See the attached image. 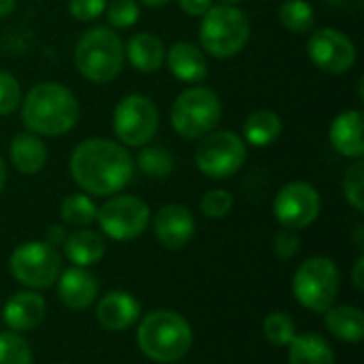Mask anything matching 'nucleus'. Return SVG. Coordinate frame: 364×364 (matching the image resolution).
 Returning a JSON list of instances; mask_svg holds the SVG:
<instances>
[{
	"instance_id": "nucleus-9",
	"label": "nucleus",
	"mask_w": 364,
	"mask_h": 364,
	"mask_svg": "<svg viewBox=\"0 0 364 364\" xmlns=\"http://www.w3.org/2000/svg\"><path fill=\"white\" fill-rule=\"evenodd\" d=\"M9 264H11L13 277L19 284L34 288V290L51 288L58 282V275L62 269L58 250L41 241H30V243L15 247Z\"/></svg>"
},
{
	"instance_id": "nucleus-39",
	"label": "nucleus",
	"mask_w": 364,
	"mask_h": 364,
	"mask_svg": "<svg viewBox=\"0 0 364 364\" xmlns=\"http://www.w3.org/2000/svg\"><path fill=\"white\" fill-rule=\"evenodd\" d=\"M363 269H364V258L360 256V258L356 260V267H354V286H356L358 290H363V288H364Z\"/></svg>"
},
{
	"instance_id": "nucleus-18",
	"label": "nucleus",
	"mask_w": 364,
	"mask_h": 364,
	"mask_svg": "<svg viewBox=\"0 0 364 364\" xmlns=\"http://www.w3.org/2000/svg\"><path fill=\"white\" fill-rule=\"evenodd\" d=\"M331 143L333 147L346 156V158H354L360 160L364 154V141H363V113L356 109L343 111L339 113L333 124H331Z\"/></svg>"
},
{
	"instance_id": "nucleus-17",
	"label": "nucleus",
	"mask_w": 364,
	"mask_h": 364,
	"mask_svg": "<svg viewBox=\"0 0 364 364\" xmlns=\"http://www.w3.org/2000/svg\"><path fill=\"white\" fill-rule=\"evenodd\" d=\"M58 294L66 307L85 309L98 296V282L83 267H70L58 279Z\"/></svg>"
},
{
	"instance_id": "nucleus-27",
	"label": "nucleus",
	"mask_w": 364,
	"mask_h": 364,
	"mask_svg": "<svg viewBox=\"0 0 364 364\" xmlns=\"http://www.w3.org/2000/svg\"><path fill=\"white\" fill-rule=\"evenodd\" d=\"M96 205L87 194H68L62 200L60 215L70 226H87L96 220Z\"/></svg>"
},
{
	"instance_id": "nucleus-21",
	"label": "nucleus",
	"mask_w": 364,
	"mask_h": 364,
	"mask_svg": "<svg viewBox=\"0 0 364 364\" xmlns=\"http://www.w3.org/2000/svg\"><path fill=\"white\" fill-rule=\"evenodd\" d=\"M11 162L19 173L34 175L47 162V147L36 134L19 132L11 141Z\"/></svg>"
},
{
	"instance_id": "nucleus-23",
	"label": "nucleus",
	"mask_w": 364,
	"mask_h": 364,
	"mask_svg": "<svg viewBox=\"0 0 364 364\" xmlns=\"http://www.w3.org/2000/svg\"><path fill=\"white\" fill-rule=\"evenodd\" d=\"M288 363L290 364H335V354L328 341L316 333L294 335L288 343Z\"/></svg>"
},
{
	"instance_id": "nucleus-38",
	"label": "nucleus",
	"mask_w": 364,
	"mask_h": 364,
	"mask_svg": "<svg viewBox=\"0 0 364 364\" xmlns=\"http://www.w3.org/2000/svg\"><path fill=\"white\" fill-rule=\"evenodd\" d=\"M66 237H68V235L64 232L62 226H51V228L47 230V241H45V243H49L51 247H58V245H64Z\"/></svg>"
},
{
	"instance_id": "nucleus-36",
	"label": "nucleus",
	"mask_w": 364,
	"mask_h": 364,
	"mask_svg": "<svg viewBox=\"0 0 364 364\" xmlns=\"http://www.w3.org/2000/svg\"><path fill=\"white\" fill-rule=\"evenodd\" d=\"M299 250H301V239L294 230L286 228L275 237V254L279 258H292L299 254Z\"/></svg>"
},
{
	"instance_id": "nucleus-20",
	"label": "nucleus",
	"mask_w": 364,
	"mask_h": 364,
	"mask_svg": "<svg viewBox=\"0 0 364 364\" xmlns=\"http://www.w3.org/2000/svg\"><path fill=\"white\" fill-rule=\"evenodd\" d=\"M124 55H128L130 64L139 73H156L166 58V49H164V43L156 34L139 32L128 38Z\"/></svg>"
},
{
	"instance_id": "nucleus-12",
	"label": "nucleus",
	"mask_w": 364,
	"mask_h": 364,
	"mask_svg": "<svg viewBox=\"0 0 364 364\" xmlns=\"http://www.w3.org/2000/svg\"><path fill=\"white\" fill-rule=\"evenodd\" d=\"M320 207H322L320 194L311 183L290 181L277 192L273 203V213L284 228L301 230L316 222V218L320 215Z\"/></svg>"
},
{
	"instance_id": "nucleus-33",
	"label": "nucleus",
	"mask_w": 364,
	"mask_h": 364,
	"mask_svg": "<svg viewBox=\"0 0 364 364\" xmlns=\"http://www.w3.org/2000/svg\"><path fill=\"white\" fill-rule=\"evenodd\" d=\"M19 105H21L19 81L11 73L0 70V115H11Z\"/></svg>"
},
{
	"instance_id": "nucleus-8",
	"label": "nucleus",
	"mask_w": 364,
	"mask_h": 364,
	"mask_svg": "<svg viewBox=\"0 0 364 364\" xmlns=\"http://www.w3.org/2000/svg\"><path fill=\"white\" fill-rule=\"evenodd\" d=\"M245 158H247L245 141L230 130H218L205 134L194 154L198 171L211 179H226L235 175L245 164Z\"/></svg>"
},
{
	"instance_id": "nucleus-25",
	"label": "nucleus",
	"mask_w": 364,
	"mask_h": 364,
	"mask_svg": "<svg viewBox=\"0 0 364 364\" xmlns=\"http://www.w3.org/2000/svg\"><path fill=\"white\" fill-rule=\"evenodd\" d=\"M282 134V117L271 109H258L247 115L243 124V136L254 147H267Z\"/></svg>"
},
{
	"instance_id": "nucleus-29",
	"label": "nucleus",
	"mask_w": 364,
	"mask_h": 364,
	"mask_svg": "<svg viewBox=\"0 0 364 364\" xmlns=\"http://www.w3.org/2000/svg\"><path fill=\"white\" fill-rule=\"evenodd\" d=\"M262 331H264V337L282 348V346H288L294 335H296V326L292 322V318L288 314H282V311H275V314H269L264 318V324H262Z\"/></svg>"
},
{
	"instance_id": "nucleus-37",
	"label": "nucleus",
	"mask_w": 364,
	"mask_h": 364,
	"mask_svg": "<svg viewBox=\"0 0 364 364\" xmlns=\"http://www.w3.org/2000/svg\"><path fill=\"white\" fill-rule=\"evenodd\" d=\"M181 11L192 15V17H203L211 6H213V0H177Z\"/></svg>"
},
{
	"instance_id": "nucleus-41",
	"label": "nucleus",
	"mask_w": 364,
	"mask_h": 364,
	"mask_svg": "<svg viewBox=\"0 0 364 364\" xmlns=\"http://www.w3.org/2000/svg\"><path fill=\"white\" fill-rule=\"evenodd\" d=\"M15 2H17V0H0V19L13 13V9H15Z\"/></svg>"
},
{
	"instance_id": "nucleus-13",
	"label": "nucleus",
	"mask_w": 364,
	"mask_h": 364,
	"mask_svg": "<svg viewBox=\"0 0 364 364\" xmlns=\"http://www.w3.org/2000/svg\"><path fill=\"white\" fill-rule=\"evenodd\" d=\"M311 62L331 75L348 73L356 62V45L348 34L335 28H320L307 41Z\"/></svg>"
},
{
	"instance_id": "nucleus-26",
	"label": "nucleus",
	"mask_w": 364,
	"mask_h": 364,
	"mask_svg": "<svg viewBox=\"0 0 364 364\" xmlns=\"http://www.w3.org/2000/svg\"><path fill=\"white\" fill-rule=\"evenodd\" d=\"M279 21L290 32H309L316 21V11L307 0H286L279 6Z\"/></svg>"
},
{
	"instance_id": "nucleus-7",
	"label": "nucleus",
	"mask_w": 364,
	"mask_h": 364,
	"mask_svg": "<svg viewBox=\"0 0 364 364\" xmlns=\"http://www.w3.org/2000/svg\"><path fill=\"white\" fill-rule=\"evenodd\" d=\"M339 271L331 258L316 256L305 260L292 279V292L296 301L311 311H326L333 307L339 294Z\"/></svg>"
},
{
	"instance_id": "nucleus-15",
	"label": "nucleus",
	"mask_w": 364,
	"mask_h": 364,
	"mask_svg": "<svg viewBox=\"0 0 364 364\" xmlns=\"http://www.w3.org/2000/svg\"><path fill=\"white\" fill-rule=\"evenodd\" d=\"M139 316H141V305L128 292H109L107 296L100 299L96 307V318L100 326L111 333H122L130 328L139 320Z\"/></svg>"
},
{
	"instance_id": "nucleus-3",
	"label": "nucleus",
	"mask_w": 364,
	"mask_h": 364,
	"mask_svg": "<svg viewBox=\"0 0 364 364\" xmlns=\"http://www.w3.org/2000/svg\"><path fill=\"white\" fill-rule=\"evenodd\" d=\"M136 343L154 363H177L192 348V328L175 311H151L139 324Z\"/></svg>"
},
{
	"instance_id": "nucleus-32",
	"label": "nucleus",
	"mask_w": 364,
	"mask_h": 364,
	"mask_svg": "<svg viewBox=\"0 0 364 364\" xmlns=\"http://www.w3.org/2000/svg\"><path fill=\"white\" fill-rule=\"evenodd\" d=\"M105 13L113 28H130L139 21V2L136 0H111Z\"/></svg>"
},
{
	"instance_id": "nucleus-40",
	"label": "nucleus",
	"mask_w": 364,
	"mask_h": 364,
	"mask_svg": "<svg viewBox=\"0 0 364 364\" xmlns=\"http://www.w3.org/2000/svg\"><path fill=\"white\" fill-rule=\"evenodd\" d=\"M335 6H341V9H358L363 4V0H326Z\"/></svg>"
},
{
	"instance_id": "nucleus-5",
	"label": "nucleus",
	"mask_w": 364,
	"mask_h": 364,
	"mask_svg": "<svg viewBox=\"0 0 364 364\" xmlns=\"http://www.w3.org/2000/svg\"><path fill=\"white\" fill-rule=\"evenodd\" d=\"M198 38L203 49L213 58H232L250 41V19L237 4L211 6L200 21Z\"/></svg>"
},
{
	"instance_id": "nucleus-11",
	"label": "nucleus",
	"mask_w": 364,
	"mask_h": 364,
	"mask_svg": "<svg viewBox=\"0 0 364 364\" xmlns=\"http://www.w3.org/2000/svg\"><path fill=\"white\" fill-rule=\"evenodd\" d=\"M100 230L113 241H132L149 226V207L136 196H113L98 211Z\"/></svg>"
},
{
	"instance_id": "nucleus-14",
	"label": "nucleus",
	"mask_w": 364,
	"mask_h": 364,
	"mask_svg": "<svg viewBox=\"0 0 364 364\" xmlns=\"http://www.w3.org/2000/svg\"><path fill=\"white\" fill-rule=\"evenodd\" d=\"M194 218L183 205H164L154 218V235L166 250H181L194 237Z\"/></svg>"
},
{
	"instance_id": "nucleus-6",
	"label": "nucleus",
	"mask_w": 364,
	"mask_h": 364,
	"mask_svg": "<svg viewBox=\"0 0 364 364\" xmlns=\"http://www.w3.org/2000/svg\"><path fill=\"white\" fill-rule=\"evenodd\" d=\"M222 119V102L209 87L183 90L171 109V126L183 139H203Z\"/></svg>"
},
{
	"instance_id": "nucleus-43",
	"label": "nucleus",
	"mask_w": 364,
	"mask_h": 364,
	"mask_svg": "<svg viewBox=\"0 0 364 364\" xmlns=\"http://www.w3.org/2000/svg\"><path fill=\"white\" fill-rule=\"evenodd\" d=\"M141 4H145V6H164V4H168L171 0H139Z\"/></svg>"
},
{
	"instance_id": "nucleus-22",
	"label": "nucleus",
	"mask_w": 364,
	"mask_h": 364,
	"mask_svg": "<svg viewBox=\"0 0 364 364\" xmlns=\"http://www.w3.org/2000/svg\"><path fill=\"white\" fill-rule=\"evenodd\" d=\"M62 247L66 252V258L75 267H83V269L98 264L105 256V241L98 232L92 230H77L68 235Z\"/></svg>"
},
{
	"instance_id": "nucleus-10",
	"label": "nucleus",
	"mask_w": 364,
	"mask_h": 364,
	"mask_svg": "<svg viewBox=\"0 0 364 364\" xmlns=\"http://www.w3.org/2000/svg\"><path fill=\"white\" fill-rule=\"evenodd\" d=\"M160 115L151 98L143 94H130L119 100L113 113V130L117 139L128 147L147 145L158 132Z\"/></svg>"
},
{
	"instance_id": "nucleus-35",
	"label": "nucleus",
	"mask_w": 364,
	"mask_h": 364,
	"mask_svg": "<svg viewBox=\"0 0 364 364\" xmlns=\"http://www.w3.org/2000/svg\"><path fill=\"white\" fill-rule=\"evenodd\" d=\"M107 9V0H68V11L79 21H94Z\"/></svg>"
},
{
	"instance_id": "nucleus-42",
	"label": "nucleus",
	"mask_w": 364,
	"mask_h": 364,
	"mask_svg": "<svg viewBox=\"0 0 364 364\" xmlns=\"http://www.w3.org/2000/svg\"><path fill=\"white\" fill-rule=\"evenodd\" d=\"M4 183H6V166H4V160H2V156H0V192H2V188H4Z\"/></svg>"
},
{
	"instance_id": "nucleus-45",
	"label": "nucleus",
	"mask_w": 364,
	"mask_h": 364,
	"mask_svg": "<svg viewBox=\"0 0 364 364\" xmlns=\"http://www.w3.org/2000/svg\"><path fill=\"white\" fill-rule=\"evenodd\" d=\"M224 4H239V2H243V0H222Z\"/></svg>"
},
{
	"instance_id": "nucleus-24",
	"label": "nucleus",
	"mask_w": 364,
	"mask_h": 364,
	"mask_svg": "<svg viewBox=\"0 0 364 364\" xmlns=\"http://www.w3.org/2000/svg\"><path fill=\"white\" fill-rule=\"evenodd\" d=\"M326 328L341 341L360 343L364 339V314L358 307H331L324 311Z\"/></svg>"
},
{
	"instance_id": "nucleus-34",
	"label": "nucleus",
	"mask_w": 364,
	"mask_h": 364,
	"mask_svg": "<svg viewBox=\"0 0 364 364\" xmlns=\"http://www.w3.org/2000/svg\"><path fill=\"white\" fill-rule=\"evenodd\" d=\"M232 194L226 192V190H209L203 200H200V209L207 218H213V220H220L224 215L230 213L232 209Z\"/></svg>"
},
{
	"instance_id": "nucleus-16",
	"label": "nucleus",
	"mask_w": 364,
	"mask_h": 364,
	"mask_svg": "<svg viewBox=\"0 0 364 364\" xmlns=\"http://www.w3.org/2000/svg\"><path fill=\"white\" fill-rule=\"evenodd\" d=\"M45 301L36 292H17L13 294L4 309H2V320L13 333H26L36 328L43 318H45Z\"/></svg>"
},
{
	"instance_id": "nucleus-30",
	"label": "nucleus",
	"mask_w": 364,
	"mask_h": 364,
	"mask_svg": "<svg viewBox=\"0 0 364 364\" xmlns=\"http://www.w3.org/2000/svg\"><path fill=\"white\" fill-rule=\"evenodd\" d=\"M0 364H32L28 341L15 333H0Z\"/></svg>"
},
{
	"instance_id": "nucleus-2",
	"label": "nucleus",
	"mask_w": 364,
	"mask_h": 364,
	"mask_svg": "<svg viewBox=\"0 0 364 364\" xmlns=\"http://www.w3.org/2000/svg\"><path fill=\"white\" fill-rule=\"evenodd\" d=\"M21 119L32 134L60 136L75 128L79 119V102L68 87L45 81L26 94Z\"/></svg>"
},
{
	"instance_id": "nucleus-1",
	"label": "nucleus",
	"mask_w": 364,
	"mask_h": 364,
	"mask_svg": "<svg viewBox=\"0 0 364 364\" xmlns=\"http://www.w3.org/2000/svg\"><path fill=\"white\" fill-rule=\"evenodd\" d=\"M70 175L92 196L122 192L134 173V160L124 145L109 139H87L70 154Z\"/></svg>"
},
{
	"instance_id": "nucleus-44",
	"label": "nucleus",
	"mask_w": 364,
	"mask_h": 364,
	"mask_svg": "<svg viewBox=\"0 0 364 364\" xmlns=\"http://www.w3.org/2000/svg\"><path fill=\"white\" fill-rule=\"evenodd\" d=\"M356 243H358V247L363 250V226L356 230Z\"/></svg>"
},
{
	"instance_id": "nucleus-28",
	"label": "nucleus",
	"mask_w": 364,
	"mask_h": 364,
	"mask_svg": "<svg viewBox=\"0 0 364 364\" xmlns=\"http://www.w3.org/2000/svg\"><path fill=\"white\" fill-rule=\"evenodd\" d=\"M136 164L139 168L147 175V177H154V179H164L171 175L173 171V156L166 147H145L139 158H136Z\"/></svg>"
},
{
	"instance_id": "nucleus-19",
	"label": "nucleus",
	"mask_w": 364,
	"mask_h": 364,
	"mask_svg": "<svg viewBox=\"0 0 364 364\" xmlns=\"http://www.w3.org/2000/svg\"><path fill=\"white\" fill-rule=\"evenodd\" d=\"M166 62H168V68H171L173 77H177L183 83H198L209 73L205 53L196 45L186 43V41L175 43L168 49Z\"/></svg>"
},
{
	"instance_id": "nucleus-31",
	"label": "nucleus",
	"mask_w": 364,
	"mask_h": 364,
	"mask_svg": "<svg viewBox=\"0 0 364 364\" xmlns=\"http://www.w3.org/2000/svg\"><path fill=\"white\" fill-rule=\"evenodd\" d=\"M343 192H346V198L350 200V205L356 209V211H364V164L363 160H356L346 177H343Z\"/></svg>"
},
{
	"instance_id": "nucleus-4",
	"label": "nucleus",
	"mask_w": 364,
	"mask_h": 364,
	"mask_svg": "<svg viewBox=\"0 0 364 364\" xmlns=\"http://www.w3.org/2000/svg\"><path fill=\"white\" fill-rule=\"evenodd\" d=\"M124 43L109 26L85 30L75 47L77 70L94 83L113 81L124 66Z\"/></svg>"
}]
</instances>
